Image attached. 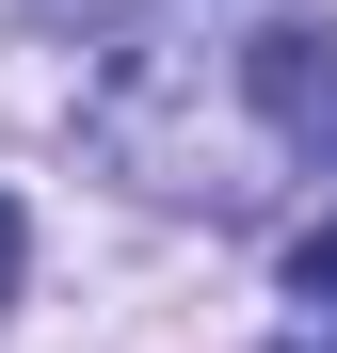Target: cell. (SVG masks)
<instances>
[{
	"mask_svg": "<svg viewBox=\"0 0 337 353\" xmlns=\"http://www.w3.org/2000/svg\"><path fill=\"white\" fill-rule=\"evenodd\" d=\"M241 81L273 97V129H289V145L337 161V48H321V32H257V48H241Z\"/></svg>",
	"mask_w": 337,
	"mask_h": 353,
	"instance_id": "1",
	"label": "cell"
},
{
	"mask_svg": "<svg viewBox=\"0 0 337 353\" xmlns=\"http://www.w3.org/2000/svg\"><path fill=\"white\" fill-rule=\"evenodd\" d=\"M289 289H305V305H337V225H305V241H289Z\"/></svg>",
	"mask_w": 337,
	"mask_h": 353,
	"instance_id": "2",
	"label": "cell"
},
{
	"mask_svg": "<svg viewBox=\"0 0 337 353\" xmlns=\"http://www.w3.org/2000/svg\"><path fill=\"white\" fill-rule=\"evenodd\" d=\"M0 305H17V209H0Z\"/></svg>",
	"mask_w": 337,
	"mask_h": 353,
	"instance_id": "3",
	"label": "cell"
}]
</instances>
